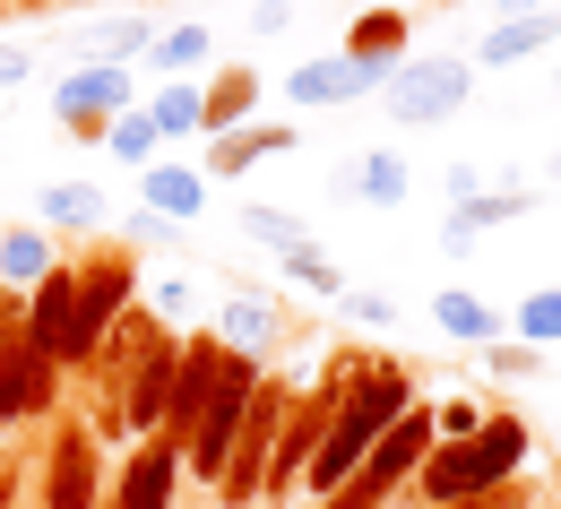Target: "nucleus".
Returning a JSON list of instances; mask_svg holds the SVG:
<instances>
[{
  "label": "nucleus",
  "instance_id": "nucleus-1",
  "mask_svg": "<svg viewBox=\"0 0 561 509\" xmlns=\"http://www.w3.org/2000/svg\"><path fill=\"white\" fill-rule=\"evenodd\" d=\"M407 406H415V380H407V371H398V363H363V371L346 380V397H337V415H329V440H320V458L302 466V484H311L320 501H329L337 484H354V466L371 458V440L389 432Z\"/></svg>",
  "mask_w": 561,
  "mask_h": 509
},
{
  "label": "nucleus",
  "instance_id": "nucleus-2",
  "mask_svg": "<svg viewBox=\"0 0 561 509\" xmlns=\"http://www.w3.org/2000/svg\"><path fill=\"white\" fill-rule=\"evenodd\" d=\"M527 424L518 415H484V432L476 440H432V458L415 466V493L423 509L440 501H476V493H501V484H518V466H527Z\"/></svg>",
  "mask_w": 561,
  "mask_h": 509
},
{
  "label": "nucleus",
  "instance_id": "nucleus-3",
  "mask_svg": "<svg viewBox=\"0 0 561 509\" xmlns=\"http://www.w3.org/2000/svg\"><path fill=\"white\" fill-rule=\"evenodd\" d=\"M53 389H61V363L26 337V302L0 293V424H35V415H53Z\"/></svg>",
  "mask_w": 561,
  "mask_h": 509
},
{
  "label": "nucleus",
  "instance_id": "nucleus-4",
  "mask_svg": "<svg viewBox=\"0 0 561 509\" xmlns=\"http://www.w3.org/2000/svg\"><path fill=\"white\" fill-rule=\"evenodd\" d=\"M467 95H476V61H467V53H415V61H398V70H389V113H398V122H415V130L458 122V113H467Z\"/></svg>",
  "mask_w": 561,
  "mask_h": 509
},
{
  "label": "nucleus",
  "instance_id": "nucleus-5",
  "mask_svg": "<svg viewBox=\"0 0 561 509\" xmlns=\"http://www.w3.org/2000/svg\"><path fill=\"white\" fill-rule=\"evenodd\" d=\"M277 424H285V389L260 380V397H251L242 432H233V449H225V475H216V493H225L233 509H251L260 493H268V449H277Z\"/></svg>",
  "mask_w": 561,
  "mask_h": 509
},
{
  "label": "nucleus",
  "instance_id": "nucleus-6",
  "mask_svg": "<svg viewBox=\"0 0 561 509\" xmlns=\"http://www.w3.org/2000/svg\"><path fill=\"white\" fill-rule=\"evenodd\" d=\"M130 293H139V268H130V251H113V259L78 268V328H70V363H95V346L113 337V320L130 311Z\"/></svg>",
  "mask_w": 561,
  "mask_h": 509
},
{
  "label": "nucleus",
  "instance_id": "nucleus-7",
  "mask_svg": "<svg viewBox=\"0 0 561 509\" xmlns=\"http://www.w3.org/2000/svg\"><path fill=\"white\" fill-rule=\"evenodd\" d=\"M173 371H182V337H147V355L122 380V424L130 432H164V406H173Z\"/></svg>",
  "mask_w": 561,
  "mask_h": 509
},
{
  "label": "nucleus",
  "instance_id": "nucleus-8",
  "mask_svg": "<svg viewBox=\"0 0 561 509\" xmlns=\"http://www.w3.org/2000/svg\"><path fill=\"white\" fill-rule=\"evenodd\" d=\"M53 113H61V130H78V139H104L113 113H130V70H70L61 95H53Z\"/></svg>",
  "mask_w": 561,
  "mask_h": 509
},
{
  "label": "nucleus",
  "instance_id": "nucleus-9",
  "mask_svg": "<svg viewBox=\"0 0 561 509\" xmlns=\"http://www.w3.org/2000/svg\"><path fill=\"white\" fill-rule=\"evenodd\" d=\"M432 406H407V415H398V424H389V432L371 440V458H363V466H354V475H363V484H371V493H398V484H407V475H415L423 458H432Z\"/></svg>",
  "mask_w": 561,
  "mask_h": 509
},
{
  "label": "nucleus",
  "instance_id": "nucleus-10",
  "mask_svg": "<svg viewBox=\"0 0 561 509\" xmlns=\"http://www.w3.org/2000/svg\"><path fill=\"white\" fill-rule=\"evenodd\" d=\"M371 86H389V70H371V61H354V53H320V61H302V70L285 78V95H294L302 113L354 104V95H371Z\"/></svg>",
  "mask_w": 561,
  "mask_h": 509
},
{
  "label": "nucleus",
  "instance_id": "nucleus-11",
  "mask_svg": "<svg viewBox=\"0 0 561 509\" xmlns=\"http://www.w3.org/2000/svg\"><path fill=\"white\" fill-rule=\"evenodd\" d=\"M173 484H182V440L147 432L130 458H122V484H113V509H173Z\"/></svg>",
  "mask_w": 561,
  "mask_h": 509
},
{
  "label": "nucleus",
  "instance_id": "nucleus-12",
  "mask_svg": "<svg viewBox=\"0 0 561 509\" xmlns=\"http://www.w3.org/2000/svg\"><path fill=\"white\" fill-rule=\"evenodd\" d=\"M95 432L87 424H61V440L44 449V509H95Z\"/></svg>",
  "mask_w": 561,
  "mask_h": 509
},
{
  "label": "nucleus",
  "instance_id": "nucleus-13",
  "mask_svg": "<svg viewBox=\"0 0 561 509\" xmlns=\"http://www.w3.org/2000/svg\"><path fill=\"white\" fill-rule=\"evenodd\" d=\"M70 328H78V268H53L44 286H26V337L70 371Z\"/></svg>",
  "mask_w": 561,
  "mask_h": 509
},
{
  "label": "nucleus",
  "instance_id": "nucleus-14",
  "mask_svg": "<svg viewBox=\"0 0 561 509\" xmlns=\"http://www.w3.org/2000/svg\"><path fill=\"white\" fill-rule=\"evenodd\" d=\"M337 199L354 208H407V155H389V147H363L337 164Z\"/></svg>",
  "mask_w": 561,
  "mask_h": 509
},
{
  "label": "nucleus",
  "instance_id": "nucleus-15",
  "mask_svg": "<svg viewBox=\"0 0 561 509\" xmlns=\"http://www.w3.org/2000/svg\"><path fill=\"white\" fill-rule=\"evenodd\" d=\"M536 208V190H476V199H449V224H440V251H467L476 233H492V224H518Z\"/></svg>",
  "mask_w": 561,
  "mask_h": 509
},
{
  "label": "nucleus",
  "instance_id": "nucleus-16",
  "mask_svg": "<svg viewBox=\"0 0 561 509\" xmlns=\"http://www.w3.org/2000/svg\"><path fill=\"white\" fill-rule=\"evenodd\" d=\"M545 44H561V9H536V18L492 26L484 44H476V70H518V61H536Z\"/></svg>",
  "mask_w": 561,
  "mask_h": 509
},
{
  "label": "nucleus",
  "instance_id": "nucleus-17",
  "mask_svg": "<svg viewBox=\"0 0 561 509\" xmlns=\"http://www.w3.org/2000/svg\"><path fill=\"white\" fill-rule=\"evenodd\" d=\"M432 320H440V337H458V346H501V337H510V311H492L484 293H467V286L432 293Z\"/></svg>",
  "mask_w": 561,
  "mask_h": 509
},
{
  "label": "nucleus",
  "instance_id": "nucleus-18",
  "mask_svg": "<svg viewBox=\"0 0 561 509\" xmlns=\"http://www.w3.org/2000/svg\"><path fill=\"white\" fill-rule=\"evenodd\" d=\"M139 190H147V208L156 217H173V224H191V217H208V182H199V164H147L139 173Z\"/></svg>",
  "mask_w": 561,
  "mask_h": 509
},
{
  "label": "nucleus",
  "instance_id": "nucleus-19",
  "mask_svg": "<svg viewBox=\"0 0 561 509\" xmlns=\"http://www.w3.org/2000/svg\"><path fill=\"white\" fill-rule=\"evenodd\" d=\"M285 147H294L285 122H242V130H225V139L208 147V173H216V182H225V173H251L260 155H285Z\"/></svg>",
  "mask_w": 561,
  "mask_h": 509
},
{
  "label": "nucleus",
  "instance_id": "nucleus-20",
  "mask_svg": "<svg viewBox=\"0 0 561 509\" xmlns=\"http://www.w3.org/2000/svg\"><path fill=\"white\" fill-rule=\"evenodd\" d=\"M225 355H242V363H260L268 346H277V302H225V320L208 328Z\"/></svg>",
  "mask_w": 561,
  "mask_h": 509
},
{
  "label": "nucleus",
  "instance_id": "nucleus-21",
  "mask_svg": "<svg viewBox=\"0 0 561 509\" xmlns=\"http://www.w3.org/2000/svg\"><path fill=\"white\" fill-rule=\"evenodd\" d=\"M346 53L371 61V70H398V61H407V9H363L346 26Z\"/></svg>",
  "mask_w": 561,
  "mask_h": 509
},
{
  "label": "nucleus",
  "instance_id": "nucleus-22",
  "mask_svg": "<svg viewBox=\"0 0 561 509\" xmlns=\"http://www.w3.org/2000/svg\"><path fill=\"white\" fill-rule=\"evenodd\" d=\"M251 104H260V78H251V70H216L208 86H199V130H216V139L242 130Z\"/></svg>",
  "mask_w": 561,
  "mask_h": 509
},
{
  "label": "nucleus",
  "instance_id": "nucleus-23",
  "mask_svg": "<svg viewBox=\"0 0 561 509\" xmlns=\"http://www.w3.org/2000/svg\"><path fill=\"white\" fill-rule=\"evenodd\" d=\"M147 44H156V26H147L139 9L130 18H113V26H95V35H78V53H87V70H130Z\"/></svg>",
  "mask_w": 561,
  "mask_h": 509
},
{
  "label": "nucleus",
  "instance_id": "nucleus-24",
  "mask_svg": "<svg viewBox=\"0 0 561 509\" xmlns=\"http://www.w3.org/2000/svg\"><path fill=\"white\" fill-rule=\"evenodd\" d=\"M53 268H61V259H53V233H44V224H9V233H0V277H9V286H44Z\"/></svg>",
  "mask_w": 561,
  "mask_h": 509
},
{
  "label": "nucleus",
  "instance_id": "nucleus-25",
  "mask_svg": "<svg viewBox=\"0 0 561 509\" xmlns=\"http://www.w3.org/2000/svg\"><path fill=\"white\" fill-rule=\"evenodd\" d=\"M510 328H518V346H536V355L561 346V286H536L518 311H510Z\"/></svg>",
  "mask_w": 561,
  "mask_h": 509
},
{
  "label": "nucleus",
  "instance_id": "nucleus-26",
  "mask_svg": "<svg viewBox=\"0 0 561 509\" xmlns=\"http://www.w3.org/2000/svg\"><path fill=\"white\" fill-rule=\"evenodd\" d=\"M277 259H285V277H294V286L329 293V302H337V293H346V268H337V259H329V251H320V242H311V233H302V242H294V251H277Z\"/></svg>",
  "mask_w": 561,
  "mask_h": 509
},
{
  "label": "nucleus",
  "instance_id": "nucleus-27",
  "mask_svg": "<svg viewBox=\"0 0 561 509\" xmlns=\"http://www.w3.org/2000/svg\"><path fill=\"white\" fill-rule=\"evenodd\" d=\"M147 61H156L164 78H191L199 61H208V26H164V35L147 44Z\"/></svg>",
  "mask_w": 561,
  "mask_h": 509
},
{
  "label": "nucleus",
  "instance_id": "nucleus-28",
  "mask_svg": "<svg viewBox=\"0 0 561 509\" xmlns=\"http://www.w3.org/2000/svg\"><path fill=\"white\" fill-rule=\"evenodd\" d=\"M35 224H44V233H53V224H104V199H95L87 182H53L44 208H35Z\"/></svg>",
  "mask_w": 561,
  "mask_h": 509
},
{
  "label": "nucleus",
  "instance_id": "nucleus-29",
  "mask_svg": "<svg viewBox=\"0 0 561 509\" xmlns=\"http://www.w3.org/2000/svg\"><path fill=\"white\" fill-rule=\"evenodd\" d=\"M147 122H156V139H191V130H199V86H191V78H173V86L147 104Z\"/></svg>",
  "mask_w": 561,
  "mask_h": 509
},
{
  "label": "nucleus",
  "instance_id": "nucleus-30",
  "mask_svg": "<svg viewBox=\"0 0 561 509\" xmlns=\"http://www.w3.org/2000/svg\"><path fill=\"white\" fill-rule=\"evenodd\" d=\"M104 147H113V155H122V164H156V122H147L139 104H130V113H113V130H104Z\"/></svg>",
  "mask_w": 561,
  "mask_h": 509
},
{
  "label": "nucleus",
  "instance_id": "nucleus-31",
  "mask_svg": "<svg viewBox=\"0 0 561 509\" xmlns=\"http://www.w3.org/2000/svg\"><path fill=\"white\" fill-rule=\"evenodd\" d=\"M242 233L268 242V251H294V242H302V217H285V208H268V199H251V208H242Z\"/></svg>",
  "mask_w": 561,
  "mask_h": 509
},
{
  "label": "nucleus",
  "instance_id": "nucleus-32",
  "mask_svg": "<svg viewBox=\"0 0 561 509\" xmlns=\"http://www.w3.org/2000/svg\"><path fill=\"white\" fill-rule=\"evenodd\" d=\"M432 432L440 440H476L484 432V406H476V397H449V406H432Z\"/></svg>",
  "mask_w": 561,
  "mask_h": 509
},
{
  "label": "nucleus",
  "instance_id": "nucleus-33",
  "mask_svg": "<svg viewBox=\"0 0 561 509\" xmlns=\"http://www.w3.org/2000/svg\"><path fill=\"white\" fill-rule=\"evenodd\" d=\"M337 311H346V320H363V328H389V320H398V302H389V293H337Z\"/></svg>",
  "mask_w": 561,
  "mask_h": 509
},
{
  "label": "nucleus",
  "instance_id": "nucleus-34",
  "mask_svg": "<svg viewBox=\"0 0 561 509\" xmlns=\"http://www.w3.org/2000/svg\"><path fill=\"white\" fill-rule=\"evenodd\" d=\"M492 355V380H527V371L545 363V355H536V346H518V337H501V346H484Z\"/></svg>",
  "mask_w": 561,
  "mask_h": 509
},
{
  "label": "nucleus",
  "instance_id": "nucleus-35",
  "mask_svg": "<svg viewBox=\"0 0 561 509\" xmlns=\"http://www.w3.org/2000/svg\"><path fill=\"white\" fill-rule=\"evenodd\" d=\"M173 233H182V224H173V217H156V208H139V217H130V242H147V251H164Z\"/></svg>",
  "mask_w": 561,
  "mask_h": 509
},
{
  "label": "nucleus",
  "instance_id": "nucleus-36",
  "mask_svg": "<svg viewBox=\"0 0 561 509\" xmlns=\"http://www.w3.org/2000/svg\"><path fill=\"white\" fill-rule=\"evenodd\" d=\"M329 509H389V493H371V484L354 475V484H337V493H329Z\"/></svg>",
  "mask_w": 561,
  "mask_h": 509
},
{
  "label": "nucleus",
  "instance_id": "nucleus-37",
  "mask_svg": "<svg viewBox=\"0 0 561 509\" xmlns=\"http://www.w3.org/2000/svg\"><path fill=\"white\" fill-rule=\"evenodd\" d=\"M251 26H260V35H285V26H294V0H251Z\"/></svg>",
  "mask_w": 561,
  "mask_h": 509
},
{
  "label": "nucleus",
  "instance_id": "nucleus-38",
  "mask_svg": "<svg viewBox=\"0 0 561 509\" xmlns=\"http://www.w3.org/2000/svg\"><path fill=\"white\" fill-rule=\"evenodd\" d=\"M440 509H527L518 484H501V493H476V501H440Z\"/></svg>",
  "mask_w": 561,
  "mask_h": 509
},
{
  "label": "nucleus",
  "instance_id": "nucleus-39",
  "mask_svg": "<svg viewBox=\"0 0 561 509\" xmlns=\"http://www.w3.org/2000/svg\"><path fill=\"white\" fill-rule=\"evenodd\" d=\"M26 70H35V61H26V44H0V86H18Z\"/></svg>",
  "mask_w": 561,
  "mask_h": 509
},
{
  "label": "nucleus",
  "instance_id": "nucleus-40",
  "mask_svg": "<svg viewBox=\"0 0 561 509\" xmlns=\"http://www.w3.org/2000/svg\"><path fill=\"white\" fill-rule=\"evenodd\" d=\"M536 9H545V0H492V18H501V26H510V18H536Z\"/></svg>",
  "mask_w": 561,
  "mask_h": 509
},
{
  "label": "nucleus",
  "instance_id": "nucleus-41",
  "mask_svg": "<svg viewBox=\"0 0 561 509\" xmlns=\"http://www.w3.org/2000/svg\"><path fill=\"white\" fill-rule=\"evenodd\" d=\"M9 501H18V475H9V466H0V509H9Z\"/></svg>",
  "mask_w": 561,
  "mask_h": 509
},
{
  "label": "nucleus",
  "instance_id": "nucleus-42",
  "mask_svg": "<svg viewBox=\"0 0 561 509\" xmlns=\"http://www.w3.org/2000/svg\"><path fill=\"white\" fill-rule=\"evenodd\" d=\"M553 182H561V147H553Z\"/></svg>",
  "mask_w": 561,
  "mask_h": 509
}]
</instances>
